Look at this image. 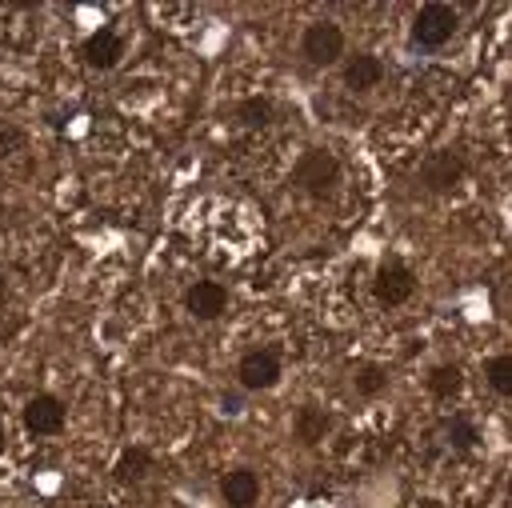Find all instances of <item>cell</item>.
I'll return each mask as SVG.
<instances>
[{"mask_svg": "<svg viewBox=\"0 0 512 508\" xmlns=\"http://www.w3.org/2000/svg\"><path fill=\"white\" fill-rule=\"evenodd\" d=\"M300 56L312 68H332L344 56V28L336 20H312L300 32Z\"/></svg>", "mask_w": 512, "mask_h": 508, "instance_id": "obj_1", "label": "cell"}, {"mask_svg": "<svg viewBox=\"0 0 512 508\" xmlns=\"http://www.w3.org/2000/svg\"><path fill=\"white\" fill-rule=\"evenodd\" d=\"M460 28V12L452 4H424L412 16V40L420 48H444Z\"/></svg>", "mask_w": 512, "mask_h": 508, "instance_id": "obj_2", "label": "cell"}, {"mask_svg": "<svg viewBox=\"0 0 512 508\" xmlns=\"http://www.w3.org/2000/svg\"><path fill=\"white\" fill-rule=\"evenodd\" d=\"M296 184H300L308 196L324 200V196L340 184V160H336L332 152H324V148L304 152V156H300V164H296Z\"/></svg>", "mask_w": 512, "mask_h": 508, "instance_id": "obj_3", "label": "cell"}, {"mask_svg": "<svg viewBox=\"0 0 512 508\" xmlns=\"http://www.w3.org/2000/svg\"><path fill=\"white\" fill-rule=\"evenodd\" d=\"M236 380L244 392H268L280 384V356L272 348H252L236 364Z\"/></svg>", "mask_w": 512, "mask_h": 508, "instance_id": "obj_4", "label": "cell"}, {"mask_svg": "<svg viewBox=\"0 0 512 508\" xmlns=\"http://www.w3.org/2000/svg\"><path fill=\"white\" fill-rule=\"evenodd\" d=\"M372 292H376V300L384 308H400L416 292V272L408 264H380L376 280H372Z\"/></svg>", "mask_w": 512, "mask_h": 508, "instance_id": "obj_5", "label": "cell"}, {"mask_svg": "<svg viewBox=\"0 0 512 508\" xmlns=\"http://www.w3.org/2000/svg\"><path fill=\"white\" fill-rule=\"evenodd\" d=\"M460 180H464V156L452 152V148L432 152V156L420 164V184H424L428 192H448V188H456Z\"/></svg>", "mask_w": 512, "mask_h": 508, "instance_id": "obj_6", "label": "cell"}, {"mask_svg": "<svg viewBox=\"0 0 512 508\" xmlns=\"http://www.w3.org/2000/svg\"><path fill=\"white\" fill-rule=\"evenodd\" d=\"M64 416H68V408H64V400L52 396V392H36V396L24 404V424H28V432H36V436H56V432L64 428Z\"/></svg>", "mask_w": 512, "mask_h": 508, "instance_id": "obj_7", "label": "cell"}, {"mask_svg": "<svg viewBox=\"0 0 512 508\" xmlns=\"http://www.w3.org/2000/svg\"><path fill=\"white\" fill-rule=\"evenodd\" d=\"M184 308H188V316H196V320H216V316L228 308V288L216 284V280H196V284L184 292Z\"/></svg>", "mask_w": 512, "mask_h": 508, "instance_id": "obj_8", "label": "cell"}, {"mask_svg": "<svg viewBox=\"0 0 512 508\" xmlns=\"http://www.w3.org/2000/svg\"><path fill=\"white\" fill-rule=\"evenodd\" d=\"M380 80H384V64H380V56H372V52H356V56L344 60V88H348V92L364 96V92L380 88Z\"/></svg>", "mask_w": 512, "mask_h": 508, "instance_id": "obj_9", "label": "cell"}, {"mask_svg": "<svg viewBox=\"0 0 512 508\" xmlns=\"http://www.w3.org/2000/svg\"><path fill=\"white\" fill-rule=\"evenodd\" d=\"M220 496L228 508H252L260 500V476L252 468H232L220 476Z\"/></svg>", "mask_w": 512, "mask_h": 508, "instance_id": "obj_10", "label": "cell"}, {"mask_svg": "<svg viewBox=\"0 0 512 508\" xmlns=\"http://www.w3.org/2000/svg\"><path fill=\"white\" fill-rule=\"evenodd\" d=\"M120 56H124V40H120L112 28H96V32L84 40V60H88L92 68H100V72L116 68Z\"/></svg>", "mask_w": 512, "mask_h": 508, "instance_id": "obj_11", "label": "cell"}, {"mask_svg": "<svg viewBox=\"0 0 512 508\" xmlns=\"http://www.w3.org/2000/svg\"><path fill=\"white\" fill-rule=\"evenodd\" d=\"M328 428H332V420H328V412L324 408H316V404H304L296 416H292V436L300 440V444H320L324 436H328Z\"/></svg>", "mask_w": 512, "mask_h": 508, "instance_id": "obj_12", "label": "cell"}, {"mask_svg": "<svg viewBox=\"0 0 512 508\" xmlns=\"http://www.w3.org/2000/svg\"><path fill=\"white\" fill-rule=\"evenodd\" d=\"M424 384H428V392H432L436 400H452V396H460V388H464V372H460V364H436Z\"/></svg>", "mask_w": 512, "mask_h": 508, "instance_id": "obj_13", "label": "cell"}, {"mask_svg": "<svg viewBox=\"0 0 512 508\" xmlns=\"http://www.w3.org/2000/svg\"><path fill=\"white\" fill-rule=\"evenodd\" d=\"M148 468H152L148 448H124L120 460H116V480H124V484H128V480H144Z\"/></svg>", "mask_w": 512, "mask_h": 508, "instance_id": "obj_14", "label": "cell"}, {"mask_svg": "<svg viewBox=\"0 0 512 508\" xmlns=\"http://www.w3.org/2000/svg\"><path fill=\"white\" fill-rule=\"evenodd\" d=\"M352 388H356V396H364V400L380 396V392L388 388V368H380V364H364V368L352 376Z\"/></svg>", "mask_w": 512, "mask_h": 508, "instance_id": "obj_15", "label": "cell"}, {"mask_svg": "<svg viewBox=\"0 0 512 508\" xmlns=\"http://www.w3.org/2000/svg\"><path fill=\"white\" fill-rule=\"evenodd\" d=\"M484 376H488V388H492V392L512 396V352L492 356V360H488V368H484Z\"/></svg>", "mask_w": 512, "mask_h": 508, "instance_id": "obj_16", "label": "cell"}, {"mask_svg": "<svg viewBox=\"0 0 512 508\" xmlns=\"http://www.w3.org/2000/svg\"><path fill=\"white\" fill-rule=\"evenodd\" d=\"M444 436H448V444H452L456 452H472V448H476V440H480L476 424H472V420H464V416H452V420L444 424Z\"/></svg>", "mask_w": 512, "mask_h": 508, "instance_id": "obj_17", "label": "cell"}, {"mask_svg": "<svg viewBox=\"0 0 512 508\" xmlns=\"http://www.w3.org/2000/svg\"><path fill=\"white\" fill-rule=\"evenodd\" d=\"M236 116H240L248 128H264V124H272V100H268V96H248V100H240Z\"/></svg>", "mask_w": 512, "mask_h": 508, "instance_id": "obj_18", "label": "cell"}, {"mask_svg": "<svg viewBox=\"0 0 512 508\" xmlns=\"http://www.w3.org/2000/svg\"><path fill=\"white\" fill-rule=\"evenodd\" d=\"M220 404H224V412H228V416H236V412H244V400H240L236 392H224V396H220Z\"/></svg>", "mask_w": 512, "mask_h": 508, "instance_id": "obj_19", "label": "cell"}, {"mask_svg": "<svg viewBox=\"0 0 512 508\" xmlns=\"http://www.w3.org/2000/svg\"><path fill=\"white\" fill-rule=\"evenodd\" d=\"M508 496H512V476H508Z\"/></svg>", "mask_w": 512, "mask_h": 508, "instance_id": "obj_20", "label": "cell"}]
</instances>
